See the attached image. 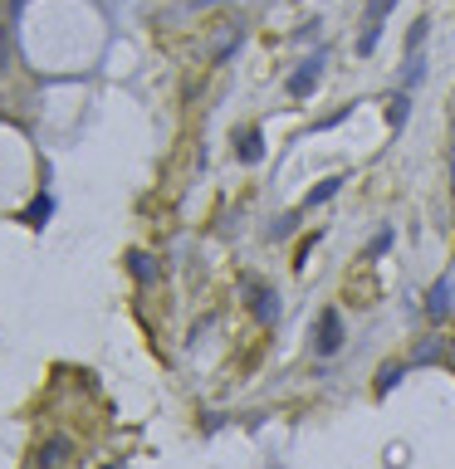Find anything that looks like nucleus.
<instances>
[{
  "mask_svg": "<svg viewBox=\"0 0 455 469\" xmlns=\"http://www.w3.org/2000/svg\"><path fill=\"white\" fill-rule=\"evenodd\" d=\"M343 348V313L338 308H324L314 322V352L318 357H333V352Z\"/></svg>",
  "mask_w": 455,
  "mask_h": 469,
  "instance_id": "f257e3e1",
  "label": "nucleus"
},
{
  "mask_svg": "<svg viewBox=\"0 0 455 469\" xmlns=\"http://www.w3.org/2000/svg\"><path fill=\"white\" fill-rule=\"evenodd\" d=\"M397 10V0H367V35L358 39V54H372L382 39V25H387V15Z\"/></svg>",
  "mask_w": 455,
  "mask_h": 469,
  "instance_id": "f03ea898",
  "label": "nucleus"
},
{
  "mask_svg": "<svg viewBox=\"0 0 455 469\" xmlns=\"http://www.w3.org/2000/svg\"><path fill=\"white\" fill-rule=\"evenodd\" d=\"M318 74H324V59H304V64L294 69V74H289V93H294V98H308V93L318 88Z\"/></svg>",
  "mask_w": 455,
  "mask_h": 469,
  "instance_id": "7ed1b4c3",
  "label": "nucleus"
},
{
  "mask_svg": "<svg viewBox=\"0 0 455 469\" xmlns=\"http://www.w3.org/2000/svg\"><path fill=\"white\" fill-rule=\"evenodd\" d=\"M69 455H74V440H69V435H49V440L39 445V469H59V465H69Z\"/></svg>",
  "mask_w": 455,
  "mask_h": 469,
  "instance_id": "20e7f679",
  "label": "nucleus"
},
{
  "mask_svg": "<svg viewBox=\"0 0 455 469\" xmlns=\"http://www.w3.org/2000/svg\"><path fill=\"white\" fill-rule=\"evenodd\" d=\"M250 308H255V318L260 322H274L279 318V304H274V289H250Z\"/></svg>",
  "mask_w": 455,
  "mask_h": 469,
  "instance_id": "39448f33",
  "label": "nucleus"
},
{
  "mask_svg": "<svg viewBox=\"0 0 455 469\" xmlns=\"http://www.w3.org/2000/svg\"><path fill=\"white\" fill-rule=\"evenodd\" d=\"M343 181H348V176H324V181H318L314 191H308V201H304V205H328L338 191H343Z\"/></svg>",
  "mask_w": 455,
  "mask_h": 469,
  "instance_id": "423d86ee",
  "label": "nucleus"
},
{
  "mask_svg": "<svg viewBox=\"0 0 455 469\" xmlns=\"http://www.w3.org/2000/svg\"><path fill=\"white\" fill-rule=\"evenodd\" d=\"M426 313H431V318H451V279H441V284L436 289H431V304H426Z\"/></svg>",
  "mask_w": 455,
  "mask_h": 469,
  "instance_id": "0eeeda50",
  "label": "nucleus"
},
{
  "mask_svg": "<svg viewBox=\"0 0 455 469\" xmlns=\"http://www.w3.org/2000/svg\"><path fill=\"white\" fill-rule=\"evenodd\" d=\"M441 357H446V342H441V338H426L417 352H411V367H431V362H441Z\"/></svg>",
  "mask_w": 455,
  "mask_h": 469,
  "instance_id": "6e6552de",
  "label": "nucleus"
},
{
  "mask_svg": "<svg viewBox=\"0 0 455 469\" xmlns=\"http://www.w3.org/2000/svg\"><path fill=\"white\" fill-rule=\"evenodd\" d=\"M235 152H240V162H260V156H265V138H260V132H240V147H235Z\"/></svg>",
  "mask_w": 455,
  "mask_h": 469,
  "instance_id": "1a4fd4ad",
  "label": "nucleus"
},
{
  "mask_svg": "<svg viewBox=\"0 0 455 469\" xmlns=\"http://www.w3.org/2000/svg\"><path fill=\"white\" fill-rule=\"evenodd\" d=\"M49 215H55V201H49V196H39V201H35V205H29V211H25V221L35 225V230H39V225H49Z\"/></svg>",
  "mask_w": 455,
  "mask_h": 469,
  "instance_id": "9d476101",
  "label": "nucleus"
},
{
  "mask_svg": "<svg viewBox=\"0 0 455 469\" xmlns=\"http://www.w3.org/2000/svg\"><path fill=\"white\" fill-rule=\"evenodd\" d=\"M128 269H132V279H142V284H152V279H157V264H152V255H132Z\"/></svg>",
  "mask_w": 455,
  "mask_h": 469,
  "instance_id": "9b49d317",
  "label": "nucleus"
},
{
  "mask_svg": "<svg viewBox=\"0 0 455 469\" xmlns=\"http://www.w3.org/2000/svg\"><path fill=\"white\" fill-rule=\"evenodd\" d=\"M401 377H407V367H401V362H392V367H382V377H377V396H387V391L397 387Z\"/></svg>",
  "mask_w": 455,
  "mask_h": 469,
  "instance_id": "f8f14e48",
  "label": "nucleus"
},
{
  "mask_svg": "<svg viewBox=\"0 0 455 469\" xmlns=\"http://www.w3.org/2000/svg\"><path fill=\"white\" fill-rule=\"evenodd\" d=\"M401 79H407V83H421V79H426V59L411 54V59H407V74H401Z\"/></svg>",
  "mask_w": 455,
  "mask_h": 469,
  "instance_id": "ddd939ff",
  "label": "nucleus"
},
{
  "mask_svg": "<svg viewBox=\"0 0 455 469\" xmlns=\"http://www.w3.org/2000/svg\"><path fill=\"white\" fill-rule=\"evenodd\" d=\"M421 39H426V20H417V25H411V35H407V49H411V54L421 49Z\"/></svg>",
  "mask_w": 455,
  "mask_h": 469,
  "instance_id": "4468645a",
  "label": "nucleus"
},
{
  "mask_svg": "<svg viewBox=\"0 0 455 469\" xmlns=\"http://www.w3.org/2000/svg\"><path fill=\"white\" fill-rule=\"evenodd\" d=\"M407 108H411V103H407V98H392V108H387V118H392V122H397V128H401V122H407Z\"/></svg>",
  "mask_w": 455,
  "mask_h": 469,
  "instance_id": "2eb2a0df",
  "label": "nucleus"
},
{
  "mask_svg": "<svg viewBox=\"0 0 455 469\" xmlns=\"http://www.w3.org/2000/svg\"><path fill=\"white\" fill-rule=\"evenodd\" d=\"M387 245H392V230H377V239L367 245V255H372V259H377V255H387Z\"/></svg>",
  "mask_w": 455,
  "mask_h": 469,
  "instance_id": "dca6fc26",
  "label": "nucleus"
},
{
  "mask_svg": "<svg viewBox=\"0 0 455 469\" xmlns=\"http://www.w3.org/2000/svg\"><path fill=\"white\" fill-rule=\"evenodd\" d=\"M451 308H455V279H451Z\"/></svg>",
  "mask_w": 455,
  "mask_h": 469,
  "instance_id": "f3484780",
  "label": "nucleus"
},
{
  "mask_svg": "<svg viewBox=\"0 0 455 469\" xmlns=\"http://www.w3.org/2000/svg\"><path fill=\"white\" fill-rule=\"evenodd\" d=\"M451 186H455V162H451Z\"/></svg>",
  "mask_w": 455,
  "mask_h": 469,
  "instance_id": "a211bd4d",
  "label": "nucleus"
},
{
  "mask_svg": "<svg viewBox=\"0 0 455 469\" xmlns=\"http://www.w3.org/2000/svg\"><path fill=\"white\" fill-rule=\"evenodd\" d=\"M451 142H455V128H451Z\"/></svg>",
  "mask_w": 455,
  "mask_h": 469,
  "instance_id": "6ab92c4d",
  "label": "nucleus"
}]
</instances>
